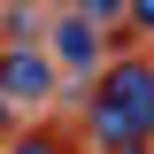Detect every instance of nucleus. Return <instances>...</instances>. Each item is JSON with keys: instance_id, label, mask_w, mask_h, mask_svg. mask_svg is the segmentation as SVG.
Segmentation results:
<instances>
[{"instance_id": "0eeeda50", "label": "nucleus", "mask_w": 154, "mask_h": 154, "mask_svg": "<svg viewBox=\"0 0 154 154\" xmlns=\"http://www.w3.org/2000/svg\"><path fill=\"white\" fill-rule=\"evenodd\" d=\"M8 8H38V0H0V16H8Z\"/></svg>"}, {"instance_id": "20e7f679", "label": "nucleus", "mask_w": 154, "mask_h": 154, "mask_svg": "<svg viewBox=\"0 0 154 154\" xmlns=\"http://www.w3.org/2000/svg\"><path fill=\"white\" fill-rule=\"evenodd\" d=\"M146 131H154V123H139V116L93 100V146H100V154H146Z\"/></svg>"}, {"instance_id": "7ed1b4c3", "label": "nucleus", "mask_w": 154, "mask_h": 154, "mask_svg": "<svg viewBox=\"0 0 154 154\" xmlns=\"http://www.w3.org/2000/svg\"><path fill=\"white\" fill-rule=\"evenodd\" d=\"M93 100H108V108H123V116H139V123H154V85H146V62H100V93Z\"/></svg>"}, {"instance_id": "f257e3e1", "label": "nucleus", "mask_w": 154, "mask_h": 154, "mask_svg": "<svg viewBox=\"0 0 154 154\" xmlns=\"http://www.w3.org/2000/svg\"><path fill=\"white\" fill-rule=\"evenodd\" d=\"M46 62H54L62 77H100V62H108V31H93V23H77V16H46Z\"/></svg>"}, {"instance_id": "f03ea898", "label": "nucleus", "mask_w": 154, "mask_h": 154, "mask_svg": "<svg viewBox=\"0 0 154 154\" xmlns=\"http://www.w3.org/2000/svg\"><path fill=\"white\" fill-rule=\"evenodd\" d=\"M0 93L16 108H46L62 93V69L46 62V46H0Z\"/></svg>"}, {"instance_id": "423d86ee", "label": "nucleus", "mask_w": 154, "mask_h": 154, "mask_svg": "<svg viewBox=\"0 0 154 154\" xmlns=\"http://www.w3.org/2000/svg\"><path fill=\"white\" fill-rule=\"evenodd\" d=\"M16 116H23V108H16L8 93H0V139H16Z\"/></svg>"}, {"instance_id": "39448f33", "label": "nucleus", "mask_w": 154, "mask_h": 154, "mask_svg": "<svg viewBox=\"0 0 154 154\" xmlns=\"http://www.w3.org/2000/svg\"><path fill=\"white\" fill-rule=\"evenodd\" d=\"M8 154H69V146H62V131H16Z\"/></svg>"}]
</instances>
